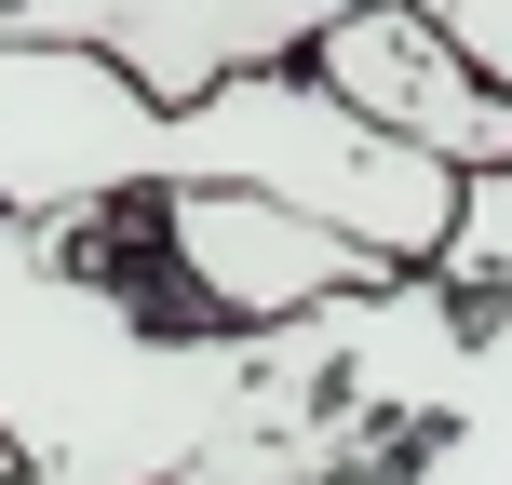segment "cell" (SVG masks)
I'll list each match as a JSON object with an SVG mask.
<instances>
[{"label": "cell", "instance_id": "cell-2", "mask_svg": "<svg viewBox=\"0 0 512 485\" xmlns=\"http://www.w3.org/2000/svg\"><path fill=\"white\" fill-rule=\"evenodd\" d=\"M283 189L324 230H351L364 256L418 270L459 216V162L378 135L364 108H337L324 81L283 68H230L203 95H149L81 41H0V203L14 216H95L122 189Z\"/></svg>", "mask_w": 512, "mask_h": 485}, {"label": "cell", "instance_id": "cell-8", "mask_svg": "<svg viewBox=\"0 0 512 485\" xmlns=\"http://www.w3.org/2000/svg\"><path fill=\"white\" fill-rule=\"evenodd\" d=\"M0 485H41V472H0Z\"/></svg>", "mask_w": 512, "mask_h": 485}, {"label": "cell", "instance_id": "cell-4", "mask_svg": "<svg viewBox=\"0 0 512 485\" xmlns=\"http://www.w3.org/2000/svg\"><path fill=\"white\" fill-rule=\"evenodd\" d=\"M418 270L459 283V337H445L432 432H405L378 485H512V162L459 176V216Z\"/></svg>", "mask_w": 512, "mask_h": 485}, {"label": "cell", "instance_id": "cell-7", "mask_svg": "<svg viewBox=\"0 0 512 485\" xmlns=\"http://www.w3.org/2000/svg\"><path fill=\"white\" fill-rule=\"evenodd\" d=\"M432 14L459 27V54H472V68H486L499 95H512V0H432Z\"/></svg>", "mask_w": 512, "mask_h": 485}, {"label": "cell", "instance_id": "cell-5", "mask_svg": "<svg viewBox=\"0 0 512 485\" xmlns=\"http://www.w3.org/2000/svg\"><path fill=\"white\" fill-rule=\"evenodd\" d=\"M297 68L324 81L337 108H364L378 135H405V149L459 162V176L512 162V95L459 54V27H445L432 0H337V14L297 41Z\"/></svg>", "mask_w": 512, "mask_h": 485}, {"label": "cell", "instance_id": "cell-10", "mask_svg": "<svg viewBox=\"0 0 512 485\" xmlns=\"http://www.w3.org/2000/svg\"><path fill=\"white\" fill-rule=\"evenodd\" d=\"M0 472H14V459H0Z\"/></svg>", "mask_w": 512, "mask_h": 485}, {"label": "cell", "instance_id": "cell-3", "mask_svg": "<svg viewBox=\"0 0 512 485\" xmlns=\"http://www.w3.org/2000/svg\"><path fill=\"white\" fill-rule=\"evenodd\" d=\"M122 203H149V256H162V283H176L203 324H283V310L391 270V256H364L351 230H324L310 203H283V189L189 176V189H122Z\"/></svg>", "mask_w": 512, "mask_h": 485}, {"label": "cell", "instance_id": "cell-1", "mask_svg": "<svg viewBox=\"0 0 512 485\" xmlns=\"http://www.w3.org/2000/svg\"><path fill=\"white\" fill-rule=\"evenodd\" d=\"M459 283L378 270L283 324H162L68 216L0 203V459L41 485H378L432 432Z\"/></svg>", "mask_w": 512, "mask_h": 485}, {"label": "cell", "instance_id": "cell-9", "mask_svg": "<svg viewBox=\"0 0 512 485\" xmlns=\"http://www.w3.org/2000/svg\"><path fill=\"white\" fill-rule=\"evenodd\" d=\"M176 485H203V472H176Z\"/></svg>", "mask_w": 512, "mask_h": 485}, {"label": "cell", "instance_id": "cell-6", "mask_svg": "<svg viewBox=\"0 0 512 485\" xmlns=\"http://www.w3.org/2000/svg\"><path fill=\"white\" fill-rule=\"evenodd\" d=\"M324 14H337V0H189V95L230 81V68H283Z\"/></svg>", "mask_w": 512, "mask_h": 485}]
</instances>
